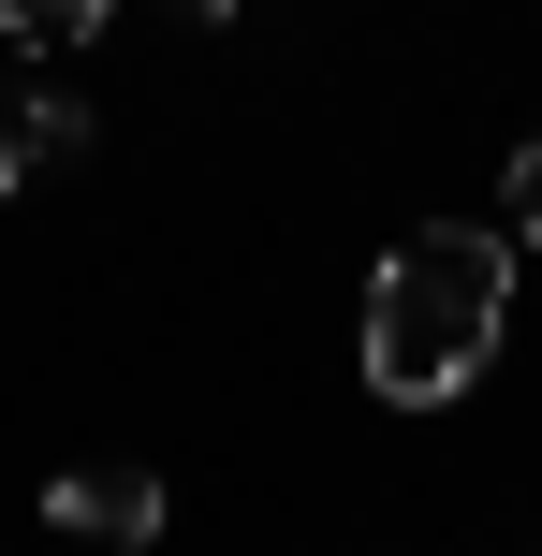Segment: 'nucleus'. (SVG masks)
<instances>
[{
  "label": "nucleus",
  "instance_id": "1",
  "mask_svg": "<svg viewBox=\"0 0 542 556\" xmlns=\"http://www.w3.org/2000/svg\"><path fill=\"white\" fill-rule=\"evenodd\" d=\"M514 337V235L484 220H411L367 264V395L381 410H455Z\"/></svg>",
  "mask_w": 542,
  "mask_h": 556
},
{
  "label": "nucleus",
  "instance_id": "2",
  "mask_svg": "<svg viewBox=\"0 0 542 556\" xmlns=\"http://www.w3.org/2000/svg\"><path fill=\"white\" fill-rule=\"evenodd\" d=\"M45 528H59V542H133V556H147V542L176 528V498H162V469H117V454H103V469H59V483H45Z\"/></svg>",
  "mask_w": 542,
  "mask_h": 556
},
{
  "label": "nucleus",
  "instance_id": "3",
  "mask_svg": "<svg viewBox=\"0 0 542 556\" xmlns=\"http://www.w3.org/2000/svg\"><path fill=\"white\" fill-rule=\"evenodd\" d=\"M74 147H88V103H74V88H45V74L0 88V191H29V176L74 162Z\"/></svg>",
  "mask_w": 542,
  "mask_h": 556
},
{
  "label": "nucleus",
  "instance_id": "4",
  "mask_svg": "<svg viewBox=\"0 0 542 556\" xmlns=\"http://www.w3.org/2000/svg\"><path fill=\"white\" fill-rule=\"evenodd\" d=\"M117 29V0H0V45L15 59H88Z\"/></svg>",
  "mask_w": 542,
  "mask_h": 556
},
{
  "label": "nucleus",
  "instance_id": "5",
  "mask_svg": "<svg viewBox=\"0 0 542 556\" xmlns=\"http://www.w3.org/2000/svg\"><path fill=\"white\" fill-rule=\"evenodd\" d=\"M499 205H514V220H499V235H514V250H542V132L514 147V176H499Z\"/></svg>",
  "mask_w": 542,
  "mask_h": 556
},
{
  "label": "nucleus",
  "instance_id": "6",
  "mask_svg": "<svg viewBox=\"0 0 542 556\" xmlns=\"http://www.w3.org/2000/svg\"><path fill=\"white\" fill-rule=\"evenodd\" d=\"M176 15H235V0H176Z\"/></svg>",
  "mask_w": 542,
  "mask_h": 556
}]
</instances>
